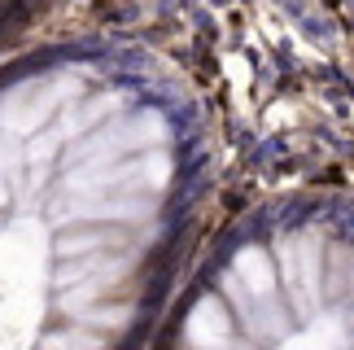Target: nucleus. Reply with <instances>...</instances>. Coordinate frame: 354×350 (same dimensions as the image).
<instances>
[{
    "instance_id": "f03ea898",
    "label": "nucleus",
    "mask_w": 354,
    "mask_h": 350,
    "mask_svg": "<svg viewBox=\"0 0 354 350\" xmlns=\"http://www.w3.org/2000/svg\"><path fill=\"white\" fill-rule=\"evenodd\" d=\"M149 350H354V197L293 193L245 214Z\"/></svg>"
},
{
    "instance_id": "7ed1b4c3",
    "label": "nucleus",
    "mask_w": 354,
    "mask_h": 350,
    "mask_svg": "<svg viewBox=\"0 0 354 350\" xmlns=\"http://www.w3.org/2000/svg\"><path fill=\"white\" fill-rule=\"evenodd\" d=\"M48 0H0V31L5 26H18L22 18H31V13H39Z\"/></svg>"
},
{
    "instance_id": "f257e3e1",
    "label": "nucleus",
    "mask_w": 354,
    "mask_h": 350,
    "mask_svg": "<svg viewBox=\"0 0 354 350\" xmlns=\"http://www.w3.org/2000/svg\"><path fill=\"white\" fill-rule=\"evenodd\" d=\"M206 193L180 79L127 44L0 71V350H145Z\"/></svg>"
}]
</instances>
